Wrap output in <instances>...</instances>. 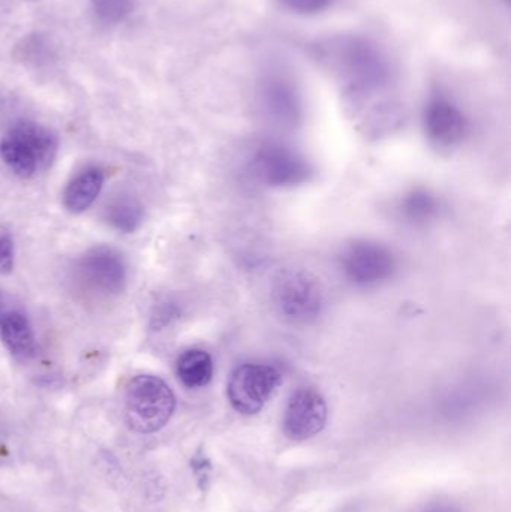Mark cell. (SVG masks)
I'll list each match as a JSON object with an SVG mask.
<instances>
[{"instance_id": "cell-1", "label": "cell", "mask_w": 511, "mask_h": 512, "mask_svg": "<svg viewBox=\"0 0 511 512\" xmlns=\"http://www.w3.org/2000/svg\"><path fill=\"white\" fill-rule=\"evenodd\" d=\"M57 149L59 140L50 128L32 120H20L3 135L0 158L12 173L30 179L53 164Z\"/></svg>"}, {"instance_id": "cell-2", "label": "cell", "mask_w": 511, "mask_h": 512, "mask_svg": "<svg viewBox=\"0 0 511 512\" xmlns=\"http://www.w3.org/2000/svg\"><path fill=\"white\" fill-rule=\"evenodd\" d=\"M174 409L173 391L156 376H137L126 387L125 418L134 432H158L170 421Z\"/></svg>"}, {"instance_id": "cell-3", "label": "cell", "mask_w": 511, "mask_h": 512, "mask_svg": "<svg viewBox=\"0 0 511 512\" xmlns=\"http://www.w3.org/2000/svg\"><path fill=\"white\" fill-rule=\"evenodd\" d=\"M273 301L276 309L288 321L308 324L320 315L324 297L320 283L312 274L290 270L276 279Z\"/></svg>"}, {"instance_id": "cell-4", "label": "cell", "mask_w": 511, "mask_h": 512, "mask_svg": "<svg viewBox=\"0 0 511 512\" xmlns=\"http://www.w3.org/2000/svg\"><path fill=\"white\" fill-rule=\"evenodd\" d=\"M282 376L269 364H242L228 381L231 406L243 415H255L272 399L281 385Z\"/></svg>"}, {"instance_id": "cell-5", "label": "cell", "mask_w": 511, "mask_h": 512, "mask_svg": "<svg viewBox=\"0 0 511 512\" xmlns=\"http://www.w3.org/2000/svg\"><path fill=\"white\" fill-rule=\"evenodd\" d=\"M342 270L348 280L360 286L377 285L392 277L395 256L384 246L357 242L348 246L341 256Z\"/></svg>"}, {"instance_id": "cell-6", "label": "cell", "mask_w": 511, "mask_h": 512, "mask_svg": "<svg viewBox=\"0 0 511 512\" xmlns=\"http://www.w3.org/2000/svg\"><path fill=\"white\" fill-rule=\"evenodd\" d=\"M254 171L261 182L276 188L300 185L311 174L308 162L281 144H266L261 147L255 153Z\"/></svg>"}, {"instance_id": "cell-7", "label": "cell", "mask_w": 511, "mask_h": 512, "mask_svg": "<svg viewBox=\"0 0 511 512\" xmlns=\"http://www.w3.org/2000/svg\"><path fill=\"white\" fill-rule=\"evenodd\" d=\"M327 405L314 388H299L288 400L284 414V433L291 441L314 438L326 426Z\"/></svg>"}, {"instance_id": "cell-8", "label": "cell", "mask_w": 511, "mask_h": 512, "mask_svg": "<svg viewBox=\"0 0 511 512\" xmlns=\"http://www.w3.org/2000/svg\"><path fill=\"white\" fill-rule=\"evenodd\" d=\"M423 123L429 140L443 149H450L461 143L467 132L464 113L443 96L431 99L426 105Z\"/></svg>"}, {"instance_id": "cell-9", "label": "cell", "mask_w": 511, "mask_h": 512, "mask_svg": "<svg viewBox=\"0 0 511 512\" xmlns=\"http://www.w3.org/2000/svg\"><path fill=\"white\" fill-rule=\"evenodd\" d=\"M80 273L90 288L104 294L119 292L126 279L123 259L113 249L104 246L92 249L81 258Z\"/></svg>"}, {"instance_id": "cell-10", "label": "cell", "mask_w": 511, "mask_h": 512, "mask_svg": "<svg viewBox=\"0 0 511 512\" xmlns=\"http://www.w3.org/2000/svg\"><path fill=\"white\" fill-rule=\"evenodd\" d=\"M0 337L14 357L27 360L35 355V333L29 319L20 310L0 309Z\"/></svg>"}, {"instance_id": "cell-11", "label": "cell", "mask_w": 511, "mask_h": 512, "mask_svg": "<svg viewBox=\"0 0 511 512\" xmlns=\"http://www.w3.org/2000/svg\"><path fill=\"white\" fill-rule=\"evenodd\" d=\"M104 186V173L98 168H89L78 174L63 194V204L71 213H83L89 209Z\"/></svg>"}, {"instance_id": "cell-12", "label": "cell", "mask_w": 511, "mask_h": 512, "mask_svg": "<svg viewBox=\"0 0 511 512\" xmlns=\"http://www.w3.org/2000/svg\"><path fill=\"white\" fill-rule=\"evenodd\" d=\"M177 376L188 388L206 387L213 378V360L203 349H189L177 360Z\"/></svg>"}, {"instance_id": "cell-13", "label": "cell", "mask_w": 511, "mask_h": 512, "mask_svg": "<svg viewBox=\"0 0 511 512\" xmlns=\"http://www.w3.org/2000/svg\"><path fill=\"white\" fill-rule=\"evenodd\" d=\"M344 62L350 68V74L363 83H380L384 77L383 60L368 45L353 44L345 53Z\"/></svg>"}, {"instance_id": "cell-14", "label": "cell", "mask_w": 511, "mask_h": 512, "mask_svg": "<svg viewBox=\"0 0 511 512\" xmlns=\"http://www.w3.org/2000/svg\"><path fill=\"white\" fill-rule=\"evenodd\" d=\"M402 218L414 225L428 224L440 213V203L434 195L423 189H416L405 195L399 206Z\"/></svg>"}, {"instance_id": "cell-15", "label": "cell", "mask_w": 511, "mask_h": 512, "mask_svg": "<svg viewBox=\"0 0 511 512\" xmlns=\"http://www.w3.org/2000/svg\"><path fill=\"white\" fill-rule=\"evenodd\" d=\"M143 207L134 198H119L108 206L107 221L122 233H134L143 222Z\"/></svg>"}, {"instance_id": "cell-16", "label": "cell", "mask_w": 511, "mask_h": 512, "mask_svg": "<svg viewBox=\"0 0 511 512\" xmlns=\"http://www.w3.org/2000/svg\"><path fill=\"white\" fill-rule=\"evenodd\" d=\"M266 101L270 111L279 119L290 122L297 116V99L293 90L285 81H270L266 89Z\"/></svg>"}, {"instance_id": "cell-17", "label": "cell", "mask_w": 511, "mask_h": 512, "mask_svg": "<svg viewBox=\"0 0 511 512\" xmlns=\"http://www.w3.org/2000/svg\"><path fill=\"white\" fill-rule=\"evenodd\" d=\"M93 14L104 24H116L132 9V0H93Z\"/></svg>"}, {"instance_id": "cell-18", "label": "cell", "mask_w": 511, "mask_h": 512, "mask_svg": "<svg viewBox=\"0 0 511 512\" xmlns=\"http://www.w3.org/2000/svg\"><path fill=\"white\" fill-rule=\"evenodd\" d=\"M14 268V245L8 234L0 233V274H9Z\"/></svg>"}, {"instance_id": "cell-19", "label": "cell", "mask_w": 511, "mask_h": 512, "mask_svg": "<svg viewBox=\"0 0 511 512\" xmlns=\"http://www.w3.org/2000/svg\"><path fill=\"white\" fill-rule=\"evenodd\" d=\"M332 0H282L287 8L293 9L302 14H314V12L323 11L330 5Z\"/></svg>"}, {"instance_id": "cell-20", "label": "cell", "mask_w": 511, "mask_h": 512, "mask_svg": "<svg viewBox=\"0 0 511 512\" xmlns=\"http://www.w3.org/2000/svg\"><path fill=\"white\" fill-rule=\"evenodd\" d=\"M425 512H453V510L449 507H443V505H437V507L429 508V510Z\"/></svg>"}]
</instances>
